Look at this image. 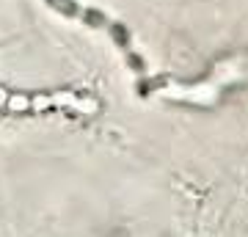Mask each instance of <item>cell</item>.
<instances>
[{"instance_id": "8992f818", "label": "cell", "mask_w": 248, "mask_h": 237, "mask_svg": "<svg viewBox=\"0 0 248 237\" xmlns=\"http://www.w3.org/2000/svg\"><path fill=\"white\" fill-rule=\"evenodd\" d=\"M6 99H9V94H6V91L0 88V108H6Z\"/></svg>"}, {"instance_id": "7a4b0ae2", "label": "cell", "mask_w": 248, "mask_h": 237, "mask_svg": "<svg viewBox=\"0 0 248 237\" xmlns=\"http://www.w3.org/2000/svg\"><path fill=\"white\" fill-rule=\"evenodd\" d=\"M6 111H11V113H25V111H31V97H25V94H11L6 99Z\"/></svg>"}, {"instance_id": "277c9868", "label": "cell", "mask_w": 248, "mask_h": 237, "mask_svg": "<svg viewBox=\"0 0 248 237\" xmlns=\"http://www.w3.org/2000/svg\"><path fill=\"white\" fill-rule=\"evenodd\" d=\"M83 19H86V25H94V28H99V25H105V17L99 14V11H83Z\"/></svg>"}, {"instance_id": "5b68a950", "label": "cell", "mask_w": 248, "mask_h": 237, "mask_svg": "<svg viewBox=\"0 0 248 237\" xmlns=\"http://www.w3.org/2000/svg\"><path fill=\"white\" fill-rule=\"evenodd\" d=\"M110 33H113V39H116L119 44H127V33H124L122 25H110Z\"/></svg>"}, {"instance_id": "6da1fadb", "label": "cell", "mask_w": 248, "mask_h": 237, "mask_svg": "<svg viewBox=\"0 0 248 237\" xmlns=\"http://www.w3.org/2000/svg\"><path fill=\"white\" fill-rule=\"evenodd\" d=\"M248 80V55H234L215 63V69L199 83H166L155 94L169 102H187V105H213L223 88Z\"/></svg>"}, {"instance_id": "3957f363", "label": "cell", "mask_w": 248, "mask_h": 237, "mask_svg": "<svg viewBox=\"0 0 248 237\" xmlns=\"http://www.w3.org/2000/svg\"><path fill=\"white\" fill-rule=\"evenodd\" d=\"M53 9H58L61 14H66V17H78V14H83V11L78 9V3L75 0H47Z\"/></svg>"}]
</instances>
